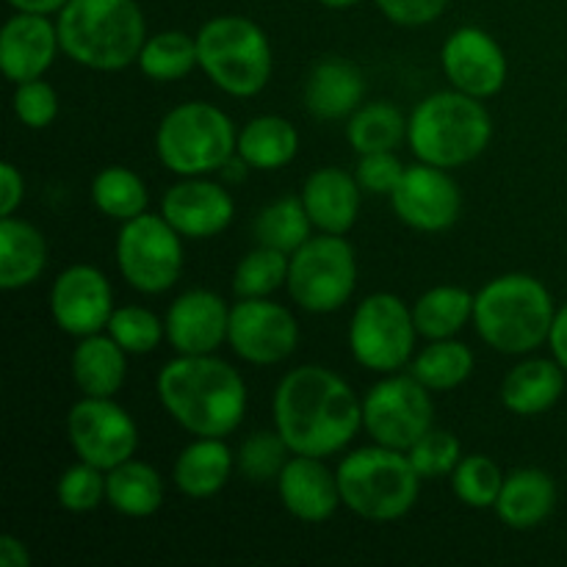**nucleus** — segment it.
Listing matches in <instances>:
<instances>
[{
	"instance_id": "f257e3e1",
	"label": "nucleus",
	"mask_w": 567,
	"mask_h": 567,
	"mask_svg": "<svg viewBox=\"0 0 567 567\" xmlns=\"http://www.w3.org/2000/svg\"><path fill=\"white\" fill-rule=\"evenodd\" d=\"M275 430L291 454L332 457L343 452L363 426V402L349 382L324 365L288 371L271 402Z\"/></svg>"
},
{
	"instance_id": "f03ea898",
	"label": "nucleus",
	"mask_w": 567,
	"mask_h": 567,
	"mask_svg": "<svg viewBox=\"0 0 567 567\" xmlns=\"http://www.w3.org/2000/svg\"><path fill=\"white\" fill-rule=\"evenodd\" d=\"M161 404L194 437H227L247 413V385L216 354H177L155 380Z\"/></svg>"
},
{
	"instance_id": "7ed1b4c3",
	"label": "nucleus",
	"mask_w": 567,
	"mask_h": 567,
	"mask_svg": "<svg viewBox=\"0 0 567 567\" xmlns=\"http://www.w3.org/2000/svg\"><path fill=\"white\" fill-rule=\"evenodd\" d=\"M55 28L61 53L94 72L125 70L147 42V20L136 0H70Z\"/></svg>"
},
{
	"instance_id": "20e7f679",
	"label": "nucleus",
	"mask_w": 567,
	"mask_h": 567,
	"mask_svg": "<svg viewBox=\"0 0 567 567\" xmlns=\"http://www.w3.org/2000/svg\"><path fill=\"white\" fill-rule=\"evenodd\" d=\"M554 308L551 291L537 277L509 271L487 282L474 297V327L498 354H529L548 343Z\"/></svg>"
},
{
	"instance_id": "39448f33",
	"label": "nucleus",
	"mask_w": 567,
	"mask_h": 567,
	"mask_svg": "<svg viewBox=\"0 0 567 567\" xmlns=\"http://www.w3.org/2000/svg\"><path fill=\"white\" fill-rule=\"evenodd\" d=\"M493 120L482 100L449 89L421 100L408 120V144L424 164L457 169L487 150Z\"/></svg>"
},
{
	"instance_id": "423d86ee",
	"label": "nucleus",
	"mask_w": 567,
	"mask_h": 567,
	"mask_svg": "<svg viewBox=\"0 0 567 567\" xmlns=\"http://www.w3.org/2000/svg\"><path fill=\"white\" fill-rule=\"evenodd\" d=\"M336 474L343 507L371 524L404 518L419 502L421 476L399 449L380 443L358 449L341 460Z\"/></svg>"
},
{
	"instance_id": "0eeeda50",
	"label": "nucleus",
	"mask_w": 567,
	"mask_h": 567,
	"mask_svg": "<svg viewBox=\"0 0 567 567\" xmlns=\"http://www.w3.org/2000/svg\"><path fill=\"white\" fill-rule=\"evenodd\" d=\"M199 70L219 92L230 97H255L271 78V44L258 22L221 14L197 33Z\"/></svg>"
},
{
	"instance_id": "6e6552de",
	"label": "nucleus",
	"mask_w": 567,
	"mask_h": 567,
	"mask_svg": "<svg viewBox=\"0 0 567 567\" xmlns=\"http://www.w3.org/2000/svg\"><path fill=\"white\" fill-rule=\"evenodd\" d=\"M238 133L219 105L188 103L166 111L155 131V153L177 177H205L225 169L236 155Z\"/></svg>"
},
{
	"instance_id": "1a4fd4ad",
	"label": "nucleus",
	"mask_w": 567,
	"mask_h": 567,
	"mask_svg": "<svg viewBox=\"0 0 567 567\" xmlns=\"http://www.w3.org/2000/svg\"><path fill=\"white\" fill-rule=\"evenodd\" d=\"M288 293L308 313H336L358 286V255L343 236H310L288 266Z\"/></svg>"
},
{
	"instance_id": "9d476101",
	"label": "nucleus",
	"mask_w": 567,
	"mask_h": 567,
	"mask_svg": "<svg viewBox=\"0 0 567 567\" xmlns=\"http://www.w3.org/2000/svg\"><path fill=\"white\" fill-rule=\"evenodd\" d=\"M419 330L413 308L396 293H371L354 308L349 321V349L363 369L374 374H393L413 360Z\"/></svg>"
},
{
	"instance_id": "9b49d317",
	"label": "nucleus",
	"mask_w": 567,
	"mask_h": 567,
	"mask_svg": "<svg viewBox=\"0 0 567 567\" xmlns=\"http://www.w3.org/2000/svg\"><path fill=\"white\" fill-rule=\"evenodd\" d=\"M116 269L138 293H164L181 280L183 236L155 214L122 221L114 244Z\"/></svg>"
},
{
	"instance_id": "f8f14e48",
	"label": "nucleus",
	"mask_w": 567,
	"mask_h": 567,
	"mask_svg": "<svg viewBox=\"0 0 567 567\" xmlns=\"http://www.w3.org/2000/svg\"><path fill=\"white\" fill-rule=\"evenodd\" d=\"M432 426H435V404L430 388L413 374L393 371L365 393L363 430L380 446L408 452Z\"/></svg>"
},
{
	"instance_id": "ddd939ff",
	"label": "nucleus",
	"mask_w": 567,
	"mask_h": 567,
	"mask_svg": "<svg viewBox=\"0 0 567 567\" xmlns=\"http://www.w3.org/2000/svg\"><path fill=\"white\" fill-rule=\"evenodd\" d=\"M66 441L78 460L111 471L138 449V426L114 396H83L66 413Z\"/></svg>"
},
{
	"instance_id": "4468645a",
	"label": "nucleus",
	"mask_w": 567,
	"mask_h": 567,
	"mask_svg": "<svg viewBox=\"0 0 567 567\" xmlns=\"http://www.w3.org/2000/svg\"><path fill=\"white\" fill-rule=\"evenodd\" d=\"M227 343L244 363L275 365L297 352L299 324L291 310L269 297L238 299L230 308Z\"/></svg>"
},
{
	"instance_id": "2eb2a0df",
	"label": "nucleus",
	"mask_w": 567,
	"mask_h": 567,
	"mask_svg": "<svg viewBox=\"0 0 567 567\" xmlns=\"http://www.w3.org/2000/svg\"><path fill=\"white\" fill-rule=\"evenodd\" d=\"M388 199L393 205V214L419 233L449 230L457 225L463 214V194H460L457 181L449 175V169L424 164V161L404 169L402 181Z\"/></svg>"
},
{
	"instance_id": "dca6fc26",
	"label": "nucleus",
	"mask_w": 567,
	"mask_h": 567,
	"mask_svg": "<svg viewBox=\"0 0 567 567\" xmlns=\"http://www.w3.org/2000/svg\"><path fill=\"white\" fill-rule=\"evenodd\" d=\"M114 310V291H111L109 277L89 264L64 269L50 288V316L55 327L72 338L103 332Z\"/></svg>"
},
{
	"instance_id": "f3484780",
	"label": "nucleus",
	"mask_w": 567,
	"mask_h": 567,
	"mask_svg": "<svg viewBox=\"0 0 567 567\" xmlns=\"http://www.w3.org/2000/svg\"><path fill=\"white\" fill-rule=\"evenodd\" d=\"M441 64L452 89L487 100L498 94L507 83V55L504 48L476 25H463L443 42Z\"/></svg>"
},
{
	"instance_id": "a211bd4d",
	"label": "nucleus",
	"mask_w": 567,
	"mask_h": 567,
	"mask_svg": "<svg viewBox=\"0 0 567 567\" xmlns=\"http://www.w3.org/2000/svg\"><path fill=\"white\" fill-rule=\"evenodd\" d=\"M161 216L183 238H214L230 227L236 203L221 183L208 177H183L166 188L161 199Z\"/></svg>"
},
{
	"instance_id": "6ab92c4d",
	"label": "nucleus",
	"mask_w": 567,
	"mask_h": 567,
	"mask_svg": "<svg viewBox=\"0 0 567 567\" xmlns=\"http://www.w3.org/2000/svg\"><path fill=\"white\" fill-rule=\"evenodd\" d=\"M166 341L177 354H214L227 341L230 308L205 288L181 293L166 310Z\"/></svg>"
},
{
	"instance_id": "aec40b11",
	"label": "nucleus",
	"mask_w": 567,
	"mask_h": 567,
	"mask_svg": "<svg viewBox=\"0 0 567 567\" xmlns=\"http://www.w3.org/2000/svg\"><path fill=\"white\" fill-rule=\"evenodd\" d=\"M277 496L288 515L302 524H324L341 507L338 474H332L321 457L293 454L277 476Z\"/></svg>"
},
{
	"instance_id": "412c9836",
	"label": "nucleus",
	"mask_w": 567,
	"mask_h": 567,
	"mask_svg": "<svg viewBox=\"0 0 567 567\" xmlns=\"http://www.w3.org/2000/svg\"><path fill=\"white\" fill-rule=\"evenodd\" d=\"M59 50V28L48 20V14L17 11L0 33V66L11 83L44 78Z\"/></svg>"
},
{
	"instance_id": "4be33fe9",
	"label": "nucleus",
	"mask_w": 567,
	"mask_h": 567,
	"mask_svg": "<svg viewBox=\"0 0 567 567\" xmlns=\"http://www.w3.org/2000/svg\"><path fill=\"white\" fill-rule=\"evenodd\" d=\"M360 194L363 188H360L358 177L338 166H321L305 181L299 197H302L316 230L347 236L358 221Z\"/></svg>"
},
{
	"instance_id": "5701e85b",
	"label": "nucleus",
	"mask_w": 567,
	"mask_h": 567,
	"mask_svg": "<svg viewBox=\"0 0 567 567\" xmlns=\"http://www.w3.org/2000/svg\"><path fill=\"white\" fill-rule=\"evenodd\" d=\"M557 507V485L543 468H518L504 476L496 502V515L515 532L537 529Z\"/></svg>"
},
{
	"instance_id": "b1692460",
	"label": "nucleus",
	"mask_w": 567,
	"mask_h": 567,
	"mask_svg": "<svg viewBox=\"0 0 567 567\" xmlns=\"http://www.w3.org/2000/svg\"><path fill=\"white\" fill-rule=\"evenodd\" d=\"M363 72L343 59H327L313 66L305 83V109L316 120H349L363 105Z\"/></svg>"
},
{
	"instance_id": "393cba45",
	"label": "nucleus",
	"mask_w": 567,
	"mask_h": 567,
	"mask_svg": "<svg viewBox=\"0 0 567 567\" xmlns=\"http://www.w3.org/2000/svg\"><path fill=\"white\" fill-rule=\"evenodd\" d=\"M233 468H236V457L225 437H194L177 454L172 482L186 498L203 502V498L216 496L227 485Z\"/></svg>"
},
{
	"instance_id": "a878e982",
	"label": "nucleus",
	"mask_w": 567,
	"mask_h": 567,
	"mask_svg": "<svg viewBox=\"0 0 567 567\" xmlns=\"http://www.w3.org/2000/svg\"><path fill=\"white\" fill-rule=\"evenodd\" d=\"M565 391V369L557 360L548 358H532L509 369V374L502 382V404L509 413L520 415V419H532L563 399Z\"/></svg>"
},
{
	"instance_id": "bb28decb",
	"label": "nucleus",
	"mask_w": 567,
	"mask_h": 567,
	"mask_svg": "<svg viewBox=\"0 0 567 567\" xmlns=\"http://www.w3.org/2000/svg\"><path fill=\"white\" fill-rule=\"evenodd\" d=\"M72 380L83 396H116L127 377V352L111 336L78 338L72 349Z\"/></svg>"
},
{
	"instance_id": "cd10ccee",
	"label": "nucleus",
	"mask_w": 567,
	"mask_h": 567,
	"mask_svg": "<svg viewBox=\"0 0 567 567\" xmlns=\"http://www.w3.org/2000/svg\"><path fill=\"white\" fill-rule=\"evenodd\" d=\"M48 266V241L25 219L0 216V288L22 291L42 277Z\"/></svg>"
},
{
	"instance_id": "c85d7f7f",
	"label": "nucleus",
	"mask_w": 567,
	"mask_h": 567,
	"mask_svg": "<svg viewBox=\"0 0 567 567\" xmlns=\"http://www.w3.org/2000/svg\"><path fill=\"white\" fill-rule=\"evenodd\" d=\"M105 502L125 518H150L164 504V480L142 460H125L105 471Z\"/></svg>"
},
{
	"instance_id": "c756f323",
	"label": "nucleus",
	"mask_w": 567,
	"mask_h": 567,
	"mask_svg": "<svg viewBox=\"0 0 567 567\" xmlns=\"http://www.w3.org/2000/svg\"><path fill=\"white\" fill-rule=\"evenodd\" d=\"M236 153L249 164V169L275 172L291 164L299 153V133L286 116L264 114L249 120L238 131Z\"/></svg>"
},
{
	"instance_id": "7c9ffc66",
	"label": "nucleus",
	"mask_w": 567,
	"mask_h": 567,
	"mask_svg": "<svg viewBox=\"0 0 567 567\" xmlns=\"http://www.w3.org/2000/svg\"><path fill=\"white\" fill-rule=\"evenodd\" d=\"M474 297L460 286H435L421 293L413 305L415 330L426 341L454 338L468 321H474Z\"/></svg>"
},
{
	"instance_id": "2f4dec72",
	"label": "nucleus",
	"mask_w": 567,
	"mask_h": 567,
	"mask_svg": "<svg viewBox=\"0 0 567 567\" xmlns=\"http://www.w3.org/2000/svg\"><path fill=\"white\" fill-rule=\"evenodd\" d=\"M408 138V120L388 100L365 103L347 120V142L358 155L388 153Z\"/></svg>"
},
{
	"instance_id": "473e14b6",
	"label": "nucleus",
	"mask_w": 567,
	"mask_h": 567,
	"mask_svg": "<svg viewBox=\"0 0 567 567\" xmlns=\"http://www.w3.org/2000/svg\"><path fill=\"white\" fill-rule=\"evenodd\" d=\"M474 352L454 338L430 341L410 360V374L430 391H454L474 374Z\"/></svg>"
},
{
	"instance_id": "72a5a7b5",
	"label": "nucleus",
	"mask_w": 567,
	"mask_h": 567,
	"mask_svg": "<svg viewBox=\"0 0 567 567\" xmlns=\"http://www.w3.org/2000/svg\"><path fill=\"white\" fill-rule=\"evenodd\" d=\"M92 203L103 216L116 221L147 214L150 194L142 177L127 166H105L92 181Z\"/></svg>"
},
{
	"instance_id": "f704fd0d",
	"label": "nucleus",
	"mask_w": 567,
	"mask_h": 567,
	"mask_svg": "<svg viewBox=\"0 0 567 567\" xmlns=\"http://www.w3.org/2000/svg\"><path fill=\"white\" fill-rule=\"evenodd\" d=\"M310 227L313 221L305 210L302 197H280L255 216L252 233L260 247L293 255L310 238Z\"/></svg>"
},
{
	"instance_id": "c9c22d12",
	"label": "nucleus",
	"mask_w": 567,
	"mask_h": 567,
	"mask_svg": "<svg viewBox=\"0 0 567 567\" xmlns=\"http://www.w3.org/2000/svg\"><path fill=\"white\" fill-rule=\"evenodd\" d=\"M136 64L142 75L155 83L181 81L194 66H199L197 37H188L183 31H161L147 37Z\"/></svg>"
},
{
	"instance_id": "e433bc0d",
	"label": "nucleus",
	"mask_w": 567,
	"mask_h": 567,
	"mask_svg": "<svg viewBox=\"0 0 567 567\" xmlns=\"http://www.w3.org/2000/svg\"><path fill=\"white\" fill-rule=\"evenodd\" d=\"M288 266H291V255L258 244L252 252L238 260L233 271V291L238 299L269 297L288 282Z\"/></svg>"
},
{
	"instance_id": "4c0bfd02",
	"label": "nucleus",
	"mask_w": 567,
	"mask_h": 567,
	"mask_svg": "<svg viewBox=\"0 0 567 567\" xmlns=\"http://www.w3.org/2000/svg\"><path fill=\"white\" fill-rule=\"evenodd\" d=\"M502 485V468L491 457H485V454H465L457 463V468L452 471L454 496L471 509L496 507Z\"/></svg>"
},
{
	"instance_id": "58836bf2",
	"label": "nucleus",
	"mask_w": 567,
	"mask_h": 567,
	"mask_svg": "<svg viewBox=\"0 0 567 567\" xmlns=\"http://www.w3.org/2000/svg\"><path fill=\"white\" fill-rule=\"evenodd\" d=\"M111 338L125 349L127 354H150L166 338V324L142 305H125L111 313L109 327Z\"/></svg>"
},
{
	"instance_id": "ea45409f",
	"label": "nucleus",
	"mask_w": 567,
	"mask_h": 567,
	"mask_svg": "<svg viewBox=\"0 0 567 567\" xmlns=\"http://www.w3.org/2000/svg\"><path fill=\"white\" fill-rule=\"evenodd\" d=\"M291 449L282 441L280 432H252L247 441L241 443L236 457V468L247 476L249 482L260 485V482H269L280 476V471L286 468V463L291 457Z\"/></svg>"
},
{
	"instance_id": "a19ab883",
	"label": "nucleus",
	"mask_w": 567,
	"mask_h": 567,
	"mask_svg": "<svg viewBox=\"0 0 567 567\" xmlns=\"http://www.w3.org/2000/svg\"><path fill=\"white\" fill-rule=\"evenodd\" d=\"M55 498L66 513H92L105 502V471L97 465L78 463L66 468L55 482Z\"/></svg>"
},
{
	"instance_id": "79ce46f5",
	"label": "nucleus",
	"mask_w": 567,
	"mask_h": 567,
	"mask_svg": "<svg viewBox=\"0 0 567 567\" xmlns=\"http://www.w3.org/2000/svg\"><path fill=\"white\" fill-rule=\"evenodd\" d=\"M408 457L421 480H437V476L452 474L457 468V463L463 460V443L454 432L432 426L424 437H419L408 449Z\"/></svg>"
},
{
	"instance_id": "37998d69",
	"label": "nucleus",
	"mask_w": 567,
	"mask_h": 567,
	"mask_svg": "<svg viewBox=\"0 0 567 567\" xmlns=\"http://www.w3.org/2000/svg\"><path fill=\"white\" fill-rule=\"evenodd\" d=\"M14 116L31 131H44L55 122L59 116V94L42 78H33V81L14 83Z\"/></svg>"
},
{
	"instance_id": "c03bdc74",
	"label": "nucleus",
	"mask_w": 567,
	"mask_h": 567,
	"mask_svg": "<svg viewBox=\"0 0 567 567\" xmlns=\"http://www.w3.org/2000/svg\"><path fill=\"white\" fill-rule=\"evenodd\" d=\"M404 169H408V166L399 161V155L393 153V150H388V153L360 155L354 177H358V183L363 192L391 197L393 188H396L399 181H402Z\"/></svg>"
},
{
	"instance_id": "a18cd8bd",
	"label": "nucleus",
	"mask_w": 567,
	"mask_h": 567,
	"mask_svg": "<svg viewBox=\"0 0 567 567\" xmlns=\"http://www.w3.org/2000/svg\"><path fill=\"white\" fill-rule=\"evenodd\" d=\"M377 9L402 28H421L446 11L449 0H374Z\"/></svg>"
},
{
	"instance_id": "49530a36",
	"label": "nucleus",
	"mask_w": 567,
	"mask_h": 567,
	"mask_svg": "<svg viewBox=\"0 0 567 567\" xmlns=\"http://www.w3.org/2000/svg\"><path fill=\"white\" fill-rule=\"evenodd\" d=\"M0 188H3L0 192V216H14L22 205V197H25V181H22V172L9 161L0 166Z\"/></svg>"
},
{
	"instance_id": "de8ad7c7",
	"label": "nucleus",
	"mask_w": 567,
	"mask_h": 567,
	"mask_svg": "<svg viewBox=\"0 0 567 567\" xmlns=\"http://www.w3.org/2000/svg\"><path fill=\"white\" fill-rule=\"evenodd\" d=\"M0 567H31V554L20 537H0Z\"/></svg>"
},
{
	"instance_id": "09e8293b",
	"label": "nucleus",
	"mask_w": 567,
	"mask_h": 567,
	"mask_svg": "<svg viewBox=\"0 0 567 567\" xmlns=\"http://www.w3.org/2000/svg\"><path fill=\"white\" fill-rule=\"evenodd\" d=\"M548 347H551L554 360L567 371V305H563V308L557 310V316H554Z\"/></svg>"
},
{
	"instance_id": "8fccbe9b",
	"label": "nucleus",
	"mask_w": 567,
	"mask_h": 567,
	"mask_svg": "<svg viewBox=\"0 0 567 567\" xmlns=\"http://www.w3.org/2000/svg\"><path fill=\"white\" fill-rule=\"evenodd\" d=\"M70 0H9L11 9L28 11V14H59Z\"/></svg>"
},
{
	"instance_id": "3c124183",
	"label": "nucleus",
	"mask_w": 567,
	"mask_h": 567,
	"mask_svg": "<svg viewBox=\"0 0 567 567\" xmlns=\"http://www.w3.org/2000/svg\"><path fill=\"white\" fill-rule=\"evenodd\" d=\"M321 6H327V9H349V6L360 3V0H319Z\"/></svg>"
}]
</instances>
